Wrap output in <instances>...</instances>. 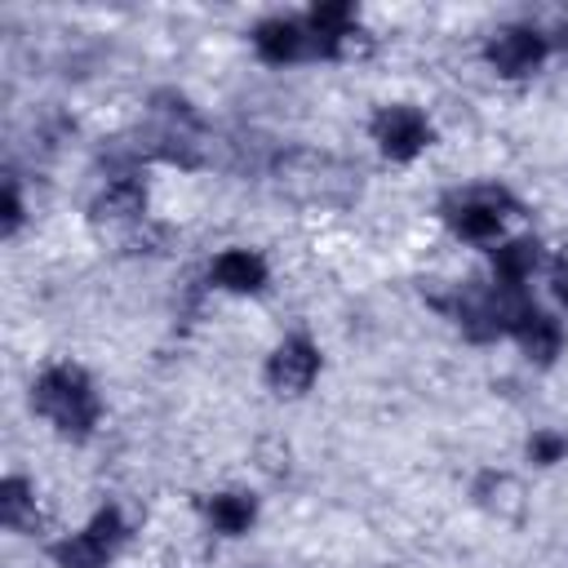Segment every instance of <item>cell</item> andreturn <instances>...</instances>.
I'll use <instances>...</instances> for the list:
<instances>
[{"instance_id":"7c38bea8","label":"cell","mask_w":568,"mask_h":568,"mask_svg":"<svg viewBox=\"0 0 568 568\" xmlns=\"http://www.w3.org/2000/svg\"><path fill=\"white\" fill-rule=\"evenodd\" d=\"M142 213H146V182L138 173H115L93 195V217L98 222H133Z\"/></svg>"},{"instance_id":"7a4b0ae2","label":"cell","mask_w":568,"mask_h":568,"mask_svg":"<svg viewBox=\"0 0 568 568\" xmlns=\"http://www.w3.org/2000/svg\"><path fill=\"white\" fill-rule=\"evenodd\" d=\"M510 209H515V200H510V191L497 186V182L462 186V191H453V195L439 204L448 231L462 235V240H470V244H493V240H501V226H506Z\"/></svg>"},{"instance_id":"8992f818","label":"cell","mask_w":568,"mask_h":568,"mask_svg":"<svg viewBox=\"0 0 568 568\" xmlns=\"http://www.w3.org/2000/svg\"><path fill=\"white\" fill-rule=\"evenodd\" d=\"M320 368H324L320 346H315L306 333H288V337L275 342L271 355H266V386H271L275 395H306V390L315 386Z\"/></svg>"},{"instance_id":"9a60e30c","label":"cell","mask_w":568,"mask_h":568,"mask_svg":"<svg viewBox=\"0 0 568 568\" xmlns=\"http://www.w3.org/2000/svg\"><path fill=\"white\" fill-rule=\"evenodd\" d=\"M528 457L537 466H555L568 457V430H555V426H541L528 435Z\"/></svg>"},{"instance_id":"9c48e42d","label":"cell","mask_w":568,"mask_h":568,"mask_svg":"<svg viewBox=\"0 0 568 568\" xmlns=\"http://www.w3.org/2000/svg\"><path fill=\"white\" fill-rule=\"evenodd\" d=\"M266 280H271V266H266V257H262L257 248H248V244H231V248H222V253L209 262V284L222 288V293L248 297V293H262Z\"/></svg>"},{"instance_id":"5b68a950","label":"cell","mask_w":568,"mask_h":568,"mask_svg":"<svg viewBox=\"0 0 568 568\" xmlns=\"http://www.w3.org/2000/svg\"><path fill=\"white\" fill-rule=\"evenodd\" d=\"M546 53H550V40L532 22H506V27H497L484 40V62L501 80H528V75H537L541 62H546Z\"/></svg>"},{"instance_id":"4fadbf2b","label":"cell","mask_w":568,"mask_h":568,"mask_svg":"<svg viewBox=\"0 0 568 568\" xmlns=\"http://www.w3.org/2000/svg\"><path fill=\"white\" fill-rule=\"evenodd\" d=\"M541 266V244L519 235V240H501L493 248V284L510 288V293H524V284L532 280V271Z\"/></svg>"},{"instance_id":"2e32d148","label":"cell","mask_w":568,"mask_h":568,"mask_svg":"<svg viewBox=\"0 0 568 568\" xmlns=\"http://www.w3.org/2000/svg\"><path fill=\"white\" fill-rule=\"evenodd\" d=\"M550 293H555L559 311L568 315V253H559V257L550 262Z\"/></svg>"},{"instance_id":"e0dca14e","label":"cell","mask_w":568,"mask_h":568,"mask_svg":"<svg viewBox=\"0 0 568 568\" xmlns=\"http://www.w3.org/2000/svg\"><path fill=\"white\" fill-rule=\"evenodd\" d=\"M22 226V195H18V182L9 178L4 182V235H13Z\"/></svg>"},{"instance_id":"277c9868","label":"cell","mask_w":568,"mask_h":568,"mask_svg":"<svg viewBox=\"0 0 568 568\" xmlns=\"http://www.w3.org/2000/svg\"><path fill=\"white\" fill-rule=\"evenodd\" d=\"M368 133H373L377 151L390 164H408V160H417L435 142L430 115L422 106H413V102H386V106H377L373 120H368Z\"/></svg>"},{"instance_id":"30bf717a","label":"cell","mask_w":568,"mask_h":568,"mask_svg":"<svg viewBox=\"0 0 568 568\" xmlns=\"http://www.w3.org/2000/svg\"><path fill=\"white\" fill-rule=\"evenodd\" d=\"M510 337H515V346L532 364H555V355L564 351V324L550 311H541L537 302H524L519 306V315L510 324Z\"/></svg>"},{"instance_id":"3957f363","label":"cell","mask_w":568,"mask_h":568,"mask_svg":"<svg viewBox=\"0 0 568 568\" xmlns=\"http://www.w3.org/2000/svg\"><path fill=\"white\" fill-rule=\"evenodd\" d=\"M124 532H129L124 515L115 506H102V510H93V519L84 528L53 541L49 555H53L58 568H111L115 550L124 546Z\"/></svg>"},{"instance_id":"5bb4252c","label":"cell","mask_w":568,"mask_h":568,"mask_svg":"<svg viewBox=\"0 0 568 568\" xmlns=\"http://www.w3.org/2000/svg\"><path fill=\"white\" fill-rule=\"evenodd\" d=\"M0 519L9 532H31L40 524V501H36V484L22 475H4L0 484Z\"/></svg>"},{"instance_id":"ac0fdd59","label":"cell","mask_w":568,"mask_h":568,"mask_svg":"<svg viewBox=\"0 0 568 568\" xmlns=\"http://www.w3.org/2000/svg\"><path fill=\"white\" fill-rule=\"evenodd\" d=\"M564 49H568V27H564Z\"/></svg>"},{"instance_id":"52a82bcc","label":"cell","mask_w":568,"mask_h":568,"mask_svg":"<svg viewBox=\"0 0 568 568\" xmlns=\"http://www.w3.org/2000/svg\"><path fill=\"white\" fill-rule=\"evenodd\" d=\"M302 22L311 36V53H320V58H351L364 40L355 4H315V9H306Z\"/></svg>"},{"instance_id":"6da1fadb","label":"cell","mask_w":568,"mask_h":568,"mask_svg":"<svg viewBox=\"0 0 568 568\" xmlns=\"http://www.w3.org/2000/svg\"><path fill=\"white\" fill-rule=\"evenodd\" d=\"M31 413H40L62 439H89L98 430L102 399H98L93 377L80 364L58 359V364H44L36 373V382H31Z\"/></svg>"},{"instance_id":"8fae6325","label":"cell","mask_w":568,"mask_h":568,"mask_svg":"<svg viewBox=\"0 0 568 568\" xmlns=\"http://www.w3.org/2000/svg\"><path fill=\"white\" fill-rule=\"evenodd\" d=\"M200 510H204V524H209L217 537H244V532L257 524V497L244 493V488L209 493Z\"/></svg>"},{"instance_id":"ba28073f","label":"cell","mask_w":568,"mask_h":568,"mask_svg":"<svg viewBox=\"0 0 568 568\" xmlns=\"http://www.w3.org/2000/svg\"><path fill=\"white\" fill-rule=\"evenodd\" d=\"M248 44H253V53H257L266 67H288V62L311 58L306 22H302V18H284V13L262 18V22L248 31Z\"/></svg>"}]
</instances>
